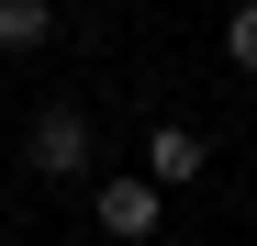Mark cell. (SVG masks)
Instances as JSON below:
<instances>
[{
	"mask_svg": "<svg viewBox=\"0 0 257 246\" xmlns=\"http://www.w3.org/2000/svg\"><path fill=\"white\" fill-rule=\"evenodd\" d=\"M56 34V0H0V45H45Z\"/></svg>",
	"mask_w": 257,
	"mask_h": 246,
	"instance_id": "277c9868",
	"label": "cell"
},
{
	"mask_svg": "<svg viewBox=\"0 0 257 246\" xmlns=\"http://www.w3.org/2000/svg\"><path fill=\"white\" fill-rule=\"evenodd\" d=\"M23 168H34V179H90V168H101L90 112H78V101H45V112L23 123Z\"/></svg>",
	"mask_w": 257,
	"mask_h": 246,
	"instance_id": "6da1fadb",
	"label": "cell"
},
{
	"mask_svg": "<svg viewBox=\"0 0 257 246\" xmlns=\"http://www.w3.org/2000/svg\"><path fill=\"white\" fill-rule=\"evenodd\" d=\"M201 168H212V146L190 135V123H157V135H146V179H157V190H190Z\"/></svg>",
	"mask_w": 257,
	"mask_h": 246,
	"instance_id": "3957f363",
	"label": "cell"
},
{
	"mask_svg": "<svg viewBox=\"0 0 257 246\" xmlns=\"http://www.w3.org/2000/svg\"><path fill=\"white\" fill-rule=\"evenodd\" d=\"M90 224H101L112 246H146V235L168 224V190H157L146 168H112V179H90Z\"/></svg>",
	"mask_w": 257,
	"mask_h": 246,
	"instance_id": "7a4b0ae2",
	"label": "cell"
},
{
	"mask_svg": "<svg viewBox=\"0 0 257 246\" xmlns=\"http://www.w3.org/2000/svg\"><path fill=\"white\" fill-rule=\"evenodd\" d=\"M224 67L257 78V0H235V12H224Z\"/></svg>",
	"mask_w": 257,
	"mask_h": 246,
	"instance_id": "5b68a950",
	"label": "cell"
}]
</instances>
